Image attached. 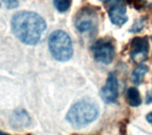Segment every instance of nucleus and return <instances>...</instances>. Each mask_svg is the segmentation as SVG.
<instances>
[{"mask_svg": "<svg viewBox=\"0 0 152 135\" xmlns=\"http://www.w3.org/2000/svg\"><path fill=\"white\" fill-rule=\"evenodd\" d=\"M149 67L145 65H140L137 66L132 73V81L135 85H141L143 81L144 75L148 73Z\"/></svg>", "mask_w": 152, "mask_h": 135, "instance_id": "obj_11", "label": "nucleus"}, {"mask_svg": "<svg viewBox=\"0 0 152 135\" xmlns=\"http://www.w3.org/2000/svg\"><path fill=\"white\" fill-rule=\"evenodd\" d=\"M99 116L98 104L90 99L76 103L68 111L66 119L75 128H81L93 123Z\"/></svg>", "mask_w": 152, "mask_h": 135, "instance_id": "obj_2", "label": "nucleus"}, {"mask_svg": "<svg viewBox=\"0 0 152 135\" xmlns=\"http://www.w3.org/2000/svg\"><path fill=\"white\" fill-rule=\"evenodd\" d=\"M122 1H124V0H103V4L108 8V7H110L115 4H118L119 2H122Z\"/></svg>", "mask_w": 152, "mask_h": 135, "instance_id": "obj_16", "label": "nucleus"}, {"mask_svg": "<svg viewBox=\"0 0 152 135\" xmlns=\"http://www.w3.org/2000/svg\"><path fill=\"white\" fill-rule=\"evenodd\" d=\"M11 26L13 34L27 45L37 44L47 27L46 22L39 14L27 11L15 13Z\"/></svg>", "mask_w": 152, "mask_h": 135, "instance_id": "obj_1", "label": "nucleus"}, {"mask_svg": "<svg viewBox=\"0 0 152 135\" xmlns=\"http://www.w3.org/2000/svg\"><path fill=\"white\" fill-rule=\"evenodd\" d=\"M151 41H152V36H151Z\"/></svg>", "mask_w": 152, "mask_h": 135, "instance_id": "obj_20", "label": "nucleus"}, {"mask_svg": "<svg viewBox=\"0 0 152 135\" xmlns=\"http://www.w3.org/2000/svg\"><path fill=\"white\" fill-rule=\"evenodd\" d=\"M75 27L80 33H94L98 27L96 8L91 5L81 8L76 15Z\"/></svg>", "mask_w": 152, "mask_h": 135, "instance_id": "obj_4", "label": "nucleus"}, {"mask_svg": "<svg viewBox=\"0 0 152 135\" xmlns=\"http://www.w3.org/2000/svg\"><path fill=\"white\" fill-rule=\"evenodd\" d=\"M126 3L131 6L133 5L136 10L142 9L146 4V2L144 0H126Z\"/></svg>", "mask_w": 152, "mask_h": 135, "instance_id": "obj_14", "label": "nucleus"}, {"mask_svg": "<svg viewBox=\"0 0 152 135\" xmlns=\"http://www.w3.org/2000/svg\"><path fill=\"white\" fill-rule=\"evenodd\" d=\"M151 24H152V22H151Z\"/></svg>", "mask_w": 152, "mask_h": 135, "instance_id": "obj_22", "label": "nucleus"}, {"mask_svg": "<svg viewBox=\"0 0 152 135\" xmlns=\"http://www.w3.org/2000/svg\"><path fill=\"white\" fill-rule=\"evenodd\" d=\"M144 22H145V20L143 19H140L138 20H136L134 23V25L132 26V27L129 29V32H132V33H139V32H141L144 27Z\"/></svg>", "mask_w": 152, "mask_h": 135, "instance_id": "obj_13", "label": "nucleus"}, {"mask_svg": "<svg viewBox=\"0 0 152 135\" xmlns=\"http://www.w3.org/2000/svg\"><path fill=\"white\" fill-rule=\"evenodd\" d=\"M101 97L106 103H115L118 97V80L115 73H109L105 85L101 90Z\"/></svg>", "mask_w": 152, "mask_h": 135, "instance_id": "obj_7", "label": "nucleus"}, {"mask_svg": "<svg viewBox=\"0 0 152 135\" xmlns=\"http://www.w3.org/2000/svg\"><path fill=\"white\" fill-rule=\"evenodd\" d=\"M150 50L147 36H136L130 43V57L135 63H142L148 57Z\"/></svg>", "mask_w": 152, "mask_h": 135, "instance_id": "obj_6", "label": "nucleus"}, {"mask_svg": "<svg viewBox=\"0 0 152 135\" xmlns=\"http://www.w3.org/2000/svg\"><path fill=\"white\" fill-rule=\"evenodd\" d=\"M53 4L57 11L60 12H65L71 5V0H53Z\"/></svg>", "mask_w": 152, "mask_h": 135, "instance_id": "obj_12", "label": "nucleus"}, {"mask_svg": "<svg viewBox=\"0 0 152 135\" xmlns=\"http://www.w3.org/2000/svg\"><path fill=\"white\" fill-rule=\"evenodd\" d=\"M0 6H1V4H0Z\"/></svg>", "mask_w": 152, "mask_h": 135, "instance_id": "obj_21", "label": "nucleus"}, {"mask_svg": "<svg viewBox=\"0 0 152 135\" xmlns=\"http://www.w3.org/2000/svg\"><path fill=\"white\" fill-rule=\"evenodd\" d=\"M10 124L13 128L16 129L26 128L31 125V118L26 111L16 110L13 111L10 118Z\"/></svg>", "mask_w": 152, "mask_h": 135, "instance_id": "obj_9", "label": "nucleus"}, {"mask_svg": "<svg viewBox=\"0 0 152 135\" xmlns=\"http://www.w3.org/2000/svg\"><path fill=\"white\" fill-rule=\"evenodd\" d=\"M0 135H9V134H5V133H4V132H1V131H0Z\"/></svg>", "mask_w": 152, "mask_h": 135, "instance_id": "obj_19", "label": "nucleus"}, {"mask_svg": "<svg viewBox=\"0 0 152 135\" xmlns=\"http://www.w3.org/2000/svg\"><path fill=\"white\" fill-rule=\"evenodd\" d=\"M91 50L95 61L103 65L111 64L116 55L115 44L110 39L104 38L96 41L91 46Z\"/></svg>", "mask_w": 152, "mask_h": 135, "instance_id": "obj_5", "label": "nucleus"}, {"mask_svg": "<svg viewBox=\"0 0 152 135\" xmlns=\"http://www.w3.org/2000/svg\"><path fill=\"white\" fill-rule=\"evenodd\" d=\"M126 100L131 107L136 108L142 104V97L136 88H129L126 90Z\"/></svg>", "mask_w": 152, "mask_h": 135, "instance_id": "obj_10", "label": "nucleus"}, {"mask_svg": "<svg viewBox=\"0 0 152 135\" xmlns=\"http://www.w3.org/2000/svg\"><path fill=\"white\" fill-rule=\"evenodd\" d=\"M52 56L60 62H66L72 57L73 45L69 34L62 30L53 31L48 41Z\"/></svg>", "mask_w": 152, "mask_h": 135, "instance_id": "obj_3", "label": "nucleus"}, {"mask_svg": "<svg viewBox=\"0 0 152 135\" xmlns=\"http://www.w3.org/2000/svg\"><path fill=\"white\" fill-rule=\"evenodd\" d=\"M146 120H147L151 125H152V111L151 112H150V113L146 116Z\"/></svg>", "mask_w": 152, "mask_h": 135, "instance_id": "obj_18", "label": "nucleus"}, {"mask_svg": "<svg viewBox=\"0 0 152 135\" xmlns=\"http://www.w3.org/2000/svg\"><path fill=\"white\" fill-rule=\"evenodd\" d=\"M146 103L147 104L152 103V89L147 94V96H146Z\"/></svg>", "mask_w": 152, "mask_h": 135, "instance_id": "obj_17", "label": "nucleus"}, {"mask_svg": "<svg viewBox=\"0 0 152 135\" xmlns=\"http://www.w3.org/2000/svg\"><path fill=\"white\" fill-rule=\"evenodd\" d=\"M2 1L5 4L6 8H8V9H14L19 6L18 0H2Z\"/></svg>", "mask_w": 152, "mask_h": 135, "instance_id": "obj_15", "label": "nucleus"}, {"mask_svg": "<svg viewBox=\"0 0 152 135\" xmlns=\"http://www.w3.org/2000/svg\"><path fill=\"white\" fill-rule=\"evenodd\" d=\"M108 12L110 21L116 26L121 27L128 20V17L126 15V6L124 1L108 7Z\"/></svg>", "mask_w": 152, "mask_h": 135, "instance_id": "obj_8", "label": "nucleus"}]
</instances>
